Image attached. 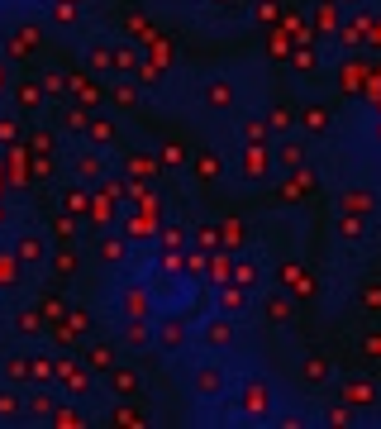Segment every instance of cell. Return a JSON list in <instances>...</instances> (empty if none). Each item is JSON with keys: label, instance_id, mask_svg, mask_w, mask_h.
I'll return each instance as SVG.
<instances>
[{"label": "cell", "instance_id": "6da1fadb", "mask_svg": "<svg viewBox=\"0 0 381 429\" xmlns=\"http://www.w3.org/2000/svg\"><path fill=\"white\" fill-rule=\"evenodd\" d=\"M182 339H186V329H182L177 320H162V324H158V343H162V348H182Z\"/></svg>", "mask_w": 381, "mask_h": 429}, {"label": "cell", "instance_id": "7a4b0ae2", "mask_svg": "<svg viewBox=\"0 0 381 429\" xmlns=\"http://www.w3.org/2000/svg\"><path fill=\"white\" fill-rule=\"evenodd\" d=\"M19 258H24V262H38V258H43V238H34V234L19 238Z\"/></svg>", "mask_w": 381, "mask_h": 429}, {"label": "cell", "instance_id": "3957f363", "mask_svg": "<svg viewBox=\"0 0 381 429\" xmlns=\"http://www.w3.org/2000/svg\"><path fill=\"white\" fill-rule=\"evenodd\" d=\"M114 391H119V396H134V391H138V377H134V372H114Z\"/></svg>", "mask_w": 381, "mask_h": 429}, {"label": "cell", "instance_id": "277c9868", "mask_svg": "<svg viewBox=\"0 0 381 429\" xmlns=\"http://www.w3.org/2000/svg\"><path fill=\"white\" fill-rule=\"evenodd\" d=\"M19 410H24V406H19V396H14V391H0V415H5V420H14Z\"/></svg>", "mask_w": 381, "mask_h": 429}, {"label": "cell", "instance_id": "5b68a950", "mask_svg": "<svg viewBox=\"0 0 381 429\" xmlns=\"http://www.w3.org/2000/svg\"><path fill=\"white\" fill-rule=\"evenodd\" d=\"M124 310H129V315H143V310H148V296H143V291H129V296H124Z\"/></svg>", "mask_w": 381, "mask_h": 429}, {"label": "cell", "instance_id": "8992f818", "mask_svg": "<svg viewBox=\"0 0 381 429\" xmlns=\"http://www.w3.org/2000/svg\"><path fill=\"white\" fill-rule=\"evenodd\" d=\"M5 377H10V382L29 377V363H24V358H10V363H5Z\"/></svg>", "mask_w": 381, "mask_h": 429}, {"label": "cell", "instance_id": "52a82bcc", "mask_svg": "<svg viewBox=\"0 0 381 429\" xmlns=\"http://www.w3.org/2000/svg\"><path fill=\"white\" fill-rule=\"evenodd\" d=\"M29 415H53V396H43V391H38V396L29 401Z\"/></svg>", "mask_w": 381, "mask_h": 429}, {"label": "cell", "instance_id": "ba28073f", "mask_svg": "<svg viewBox=\"0 0 381 429\" xmlns=\"http://www.w3.org/2000/svg\"><path fill=\"white\" fill-rule=\"evenodd\" d=\"M77 172H82V177H100V158H91V153L77 158Z\"/></svg>", "mask_w": 381, "mask_h": 429}, {"label": "cell", "instance_id": "9c48e42d", "mask_svg": "<svg viewBox=\"0 0 381 429\" xmlns=\"http://www.w3.org/2000/svg\"><path fill=\"white\" fill-rule=\"evenodd\" d=\"M195 387H200V391H219V372H210V367H205V372L195 377Z\"/></svg>", "mask_w": 381, "mask_h": 429}, {"label": "cell", "instance_id": "30bf717a", "mask_svg": "<svg viewBox=\"0 0 381 429\" xmlns=\"http://www.w3.org/2000/svg\"><path fill=\"white\" fill-rule=\"evenodd\" d=\"M205 339H210V343H229V324H210Z\"/></svg>", "mask_w": 381, "mask_h": 429}, {"label": "cell", "instance_id": "8fae6325", "mask_svg": "<svg viewBox=\"0 0 381 429\" xmlns=\"http://www.w3.org/2000/svg\"><path fill=\"white\" fill-rule=\"evenodd\" d=\"M105 258H110V262H119V258H124V243H114V238H110V243H105Z\"/></svg>", "mask_w": 381, "mask_h": 429}, {"label": "cell", "instance_id": "7c38bea8", "mask_svg": "<svg viewBox=\"0 0 381 429\" xmlns=\"http://www.w3.org/2000/svg\"><path fill=\"white\" fill-rule=\"evenodd\" d=\"M0 91H5V72H0Z\"/></svg>", "mask_w": 381, "mask_h": 429}]
</instances>
